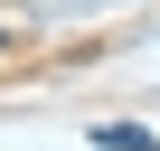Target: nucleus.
I'll return each instance as SVG.
<instances>
[{
    "label": "nucleus",
    "mask_w": 160,
    "mask_h": 151,
    "mask_svg": "<svg viewBox=\"0 0 160 151\" xmlns=\"http://www.w3.org/2000/svg\"><path fill=\"white\" fill-rule=\"evenodd\" d=\"M94 142H104V151H151V132H141V123H104Z\"/></svg>",
    "instance_id": "f257e3e1"
}]
</instances>
